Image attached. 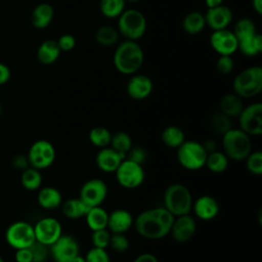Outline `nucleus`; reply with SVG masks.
I'll return each mask as SVG.
<instances>
[{
    "label": "nucleus",
    "mask_w": 262,
    "mask_h": 262,
    "mask_svg": "<svg viewBox=\"0 0 262 262\" xmlns=\"http://www.w3.org/2000/svg\"><path fill=\"white\" fill-rule=\"evenodd\" d=\"M228 162L229 159L223 151L214 150L211 152H208L205 166L208 168L209 171L213 173H222L228 168Z\"/></svg>",
    "instance_id": "nucleus-32"
},
{
    "label": "nucleus",
    "mask_w": 262,
    "mask_h": 262,
    "mask_svg": "<svg viewBox=\"0 0 262 262\" xmlns=\"http://www.w3.org/2000/svg\"><path fill=\"white\" fill-rule=\"evenodd\" d=\"M161 138L166 146L171 148H177L185 140V135L180 127L170 125L163 130Z\"/></svg>",
    "instance_id": "nucleus-30"
},
{
    "label": "nucleus",
    "mask_w": 262,
    "mask_h": 262,
    "mask_svg": "<svg viewBox=\"0 0 262 262\" xmlns=\"http://www.w3.org/2000/svg\"><path fill=\"white\" fill-rule=\"evenodd\" d=\"M126 2H130V3H136V2H139L140 0H125Z\"/></svg>",
    "instance_id": "nucleus-55"
},
{
    "label": "nucleus",
    "mask_w": 262,
    "mask_h": 262,
    "mask_svg": "<svg viewBox=\"0 0 262 262\" xmlns=\"http://www.w3.org/2000/svg\"><path fill=\"white\" fill-rule=\"evenodd\" d=\"M176 149L177 161L184 169L195 171L205 167L208 152L203 143L195 140H184Z\"/></svg>",
    "instance_id": "nucleus-7"
},
{
    "label": "nucleus",
    "mask_w": 262,
    "mask_h": 262,
    "mask_svg": "<svg viewBox=\"0 0 262 262\" xmlns=\"http://www.w3.org/2000/svg\"><path fill=\"white\" fill-rule=\"evenodd\" d=\"M11 164H12V166L15 169L21 170V171L25 170L26 168L30 167L28 158H27V156H24V155H16V156H14L12 161H11Z\"/></svg>",
    "instance_id": "nucleus-48"
},
{
    "label": "nucleus",
    "mask_w": 262,
    "mask_h": 262,
    "mask_svg": "<svg viewBox=\"0 0 262 262\" xmlns=\"http://www.w3.org/2000/svg\"><path fill=\"white\" fill-rule=\"evenodd\" d=\"M85 221L91 231L107 228L108 213L101 206L91 207L85 215Z\"/></svg>",
    "instance_id": "nucleus-25"
},
{
    "label": "nucleus",
    "mask_w": 262,
    "mask_h": 262,
    "mask_svg": "<svg viewBox=\"0 0 262 262\" xmlns=\"http://www.w3.org/2000/svg\"><path fill=\"white\" fill-rule=\"evenodd\" d=\"M164 208L174 217L189 214L192 207V195L187 186L182 183L170 184L164 192Z\"/></svg>",
    "instance_id": "nucleus-4"
},
{
    "label": "nucleus",
    "mask_w": 262,
    "mask_h": 262,
    "mask_svg": "<svg viewBox=\"0 0 262 262\" xmlns=\"http://www.w3.org/2000/svg\"><path fill=\"white\" fill-rule=\"evenodd\" d=\"M115 175L119 185L126 189L139 187L145 179V172L142 165L129 159H124L122 161L115 171Z\"/></svg>",
    "instance_id": "nucleus-8"
},
{
    "label": "nucleus",
    "mask_w": 262,
    "mask_h": 262,
    "mask_svg": "<svg viewBox=\"0 0 262 262\" xmlns=\"http://www.w3.org/2000/svg\"><path fill=\"white\" fill-rule=\"evenodd\" d=\"M206 27L205 16L200 11H191L187 13L182 20V28L188 35H198Z\"/></svg>",
    "instance_id": "nucleus-28"
},
{
    "label": "nucleus",
    "mask_w": 262,
    "mask_h": 262,
    "mask_svg": "<svg viewBox=\"0 0 262 262\" xmlns=\"http://www.w3.org/2000/svg\"><path fill=\"white\" fill-rule=\"evenodd\" d=\"M5 239L15 250L29 248L36 241L34 226L26 221H15L7 227Z\"/></svg>",
    "instance_id": "nucleus-10"
},
{
    "label": "nucleus",
    "mask_w": 262,
    "mask_h": 262,
    "mask_svg": "<svg viewBox=\"0 0 262 262\" xmlns=\"http://www.w3.org/2000/svg\"><path fill=\"white\" fill-rule=\"evenodd\" d=\"M217 71L222 75H227L232 72L234 68V61L231 55H220L216 61Z\"/></svg>",
    "instance_id": "nucleus-44"
},
{
    "label": "nucleus",
    "mask_w": 262,
    "mask_h": 262,
    "mask_svg": "<svg viewBox=\"0 0 262 262\" xmlns=\"http://www.w3.org/2000/svg\"><path fill=\"white\" fill-rule=\"evenodd\" d=\"M209 41L219 55H231L237 50V39L233 32L227 29L213 31Z\"/></svg>",
    "instance_id": "nucleus-15"
},
{
    "label": "nucleus",
    "mask_w": 262,
    "mask_h": 262,
    "mask_svg": "<svg viewBox=\"0 0 262 262\" xmlns=\"http://www.w3.org/2000/svg\"><path fill=\"white\" fill-rule=\"evenodd\" d=\"M14 259L15 262H33V257L30 248H21L15 250Z\"/></svg>",
    "instance_id": "nucleus-47"
},
{
    "label": "nucleus",
    "mask_w": 262,
    "mask_h": 262,
    "mask_svg": "<svg viewBox=\"0 0 262 262\" xmlns=\"http://www.w3.org/2000/svg\"><path fill=\"white\" fill-rule=\"evenodd\" d=\"M205 4L208 8H212V7H216L218 5H221L223 0H204Z\"/></svg>",
    "instance_id": "nucleus-53"
},
{
    "label": "nucleus",
    "mask_w": 262,
    "mask_h": 262,
    "mask_svg": "<svg viewBox=\"0 0 262 262\" xmlns=\"http://www.w3.org/2000/svg\"><path fill=\"white\" fill-rule=\"evenodd\" d=\"M111 232L107 228L104 229H99V230H94L91 233V242L92 246L96 248H101V249H106L110 245V239H111Z\"/></svg>",
    "instance_id": "nucleus-40"
},
{
    "label": "nucleus",
    "mask_w": 262,
    "mask_h": 262,
    "mask_svg": "<svg viewBox=\"0 0 262 262\" xmlns=\"http://www.w3.org/2000/svg\"><path fill=\"white\" fill-rule=\"evenodd\" d=\"M86 262H111L110 255L105 249L92 247L84 256Z\"/></svg>",
    "instance_id": "nucleus-43"
},
{
    "label": "nucleus",
    "mask_w": 262,
    "mask_h": 262,
    "mask_svg": "<svg viewBox=\"0 0 262 262\" xmlns=\"http://www.w3.org/2000/svg\"><path fill=\"white\" fill-rule=\"evenodd\" d=\"M206 26L211 28L213 31L227 29L228 25L231 23L233 14L228 6L223 4L216 7L208 8L204 14Z\"/></svg>",
    "instance_id": "nucleus-18"
},
{
    "label": "nucleus",
    "mask_w": 262,
    "mask_h": 262,
    "mask_svg": "<svg viewBox=\"0 0 262 262\" xmlns=\"http://www.w3.org/2000/svg\"><path fill=\"white\" fill-rule=\"evenodd\" d=\"M132 214L126 209H116L108 213L107 229L111 233H125L133 225Z\"/></svg>",
    "instance_id": "nucleus-21"
},
{
    "label": "nucleus",
    "mask_w": 262,
    "mask_h": 262,
    "mask_svg": "<svg viewBox=\"0 0 262 262\" xmlns=\"http://www.w3.org/2000/svg\"><path fill=\"white\" fill-rule=\"evenodd\" d=\"M56 41L61 51H71L76 46V38L71 34H63Z\"/></svg>",
    "instance_id": "nucleus-46"
},
{
    "label": "nucleus",
    "mask_w": 262,
    "mask_h": 262,
    "mask_svg": "<svg viewBox=\"0 0 262 262\" xmlns=\"http://www.w3.org/2000/svg\"><path fill=\"white\" fill-rule=\"evenodd\" d=\"M119 36L120 34L116 28L108 25H103L96 30L94 38L99 45L110 47L118 43Z\"/></svg>",
    "instance_id": "nucleus-31"
},
{
    "label": "nucleus",
    "mask_w": 262,
    "mask_h": 262,
    "mask_svg": "<svg viewBox=\"0 0 262 262\" xmlns=\"http://www.w3.org/2000/svg\"><path fill=\"white\" fill-rule=\"evenodd\" d=\"M210 126L215 133L223 135L226 131H228L231 128V121L229 117L219 112L214 114L213 117L211 118Z\"/></svg>",
    "instance_id": "nucleus-38"
},
{
    "label": "nucleus",
    "mask_w": 262,
    "mask_h": 262,
    "mask_svg": "<svg viewBox=\"0 0 262 262\" xmlns=\"http://www.w3.org/2000/svg\"><path fill=\"white\" fill-rule=\"evenodd\" d=\"M195 230L196 223L194 218L189 214H185L174 218L169 234L177 243H186L194 235Z\"/></svg>",
    "instance_id": "nucleus-16"
},
{
    "label": "nucleus",
    "mask_w": 262,
    "mask_h": 262,
    "mask_svg": "<svg viewBox=\"0 0 262 262\" xmlns=\"http://www.w3.org/2000/svg\"><path fill=\"white\" fill-rule=\"evenodd\" d=\"M247 170L255 176L262 174V152L261 150L251 151L245 159Z\"/></svg>",
    "instance_id": "nucleus-39"
},
{
    "label": "nucleus",
    "mask_w": 262,
    "mask_h": 262,
    "mask_svg": "<svg viewBox=\"0 0 262 262\" xmlns=\"http://www.w3.org/2000/svg\"><path fill=\"white\" fill-rule=\"evenodd\" d=\"M88 138L92 145H94L98 148H103V147L110 146L111 139H112V133L105 127L96 126V127H93L89 131Z\"/></svg>",
    "instance_id": "nucleus-35"
},
{
    "label": "nucleus",
    "mask_w": 262,
    "mask_h": 262,
    "mask_svg": "<svg viewBox=\"0 0 262 262\" xmlns=\"http://www.w3.org/2000/svg\"><path fill=\"white\" fill-rule=\"evenodd\" d=\"M191 210H193L194 215L199 219L210 221L218 215L220 208L215 198L209 194H204L192 202Z\"/></svg>",
    "instance_id": "nucleus-19"
},
{
    "label": "nucleus",
    "mask_w": 262,
    "mask_h": 262,
    "mask_svg": "<svg viewBox=\"0 0 262 262\" xmlns=\"http://www.w3.org/2000/svg\"><path fill=\"white\" fill-rule=\"evenodd\" d=\"M110 146L118 152L126 156L132 147V138L127 132L118 131L115 134H112Z\"/></svg>",
    "instance_id": "nucleus-36"
},
{
    "label": "nucleus",
    "mask_w": 262,
    "mask_h": 262,
    "mask_svg": "<svg viewBox=\"0 0 262 262\" xmlns=\"http://www.w3.org/2000/svg\"><path fill=\"white\" fill-rule=\"evenodd\" d=\"M144 53L141 46L132 40H125L115 49L113 62L116 70L123 75H134L142 67Z\"/></svg>",
    "instance_id": "nucleus-2"
},
{
    "label": "nucleus",
    "mask_w": 262,
    "mask_h": 262,
    "mask_svg": "<svg viewBox=\"0 0 262 262\" xmlns=\"http://www.w3.org/2000/svg\"><path fill=\"white\" fill-rule=\"evenodd\" d=\"M133 262H159L157 256H155L151 253H142L138 255Z\"/></svg>",
    "instance_id": "nucleus-50"
},
{
    "label": "nucleus",
    "mask_w": 262,
    "mask_h": 262,
    "mask_svg": "<svg viewBox=\"0 0 262 262\" xmlns=\"http://www.w3.org/2000/svg\"><path fill=\"white\" fill-rule=\"evenodd\" d=\"M108 247L117 253H124L129 249L130 243L124 233H112Z\"/></svg>",
    "instance_id": "nucleus-41"
},
{
    "label": "nucleus",
    "mask_w": 262,
    "mask_h": 262,
    "mask_svg": "<svg viewBox=\"0 0 262 262\" xmlns=\"http://www.w3.org/2000/svg\"><path fill=\"white\" fill-rule=\"evenodd\" d=\"M0 262H5V261H4V259L2 258V256H0Z\"/></svg>",
    "instance_id": "nucleus-56"
},
{
    "label": "nucleus",
    "mask_w": 262,
    "mask_h": 262,
    "mask_svg": "<svg viewBox=\"0 0 262 262\" xmlns=\"http://www.w3.org/2000/svg\"><path fill=\"white\" fill-rule=\"evenodd\" d=\"M237 49L246 56H255L262 52V36L259 33L237 41Z\"/></svg>",
    "instance_id": "nucleus-29"
},
{
    "label": "nucleus",
    "mask_w": 262,
    "mask_h": 262,
    "mask_svg": "<svg viewBox=\"0 0 262 262\" xmlns=\"http://www.w3.org/2000/svg\"><path fill=\"white\" fill-rule=\"evenodd\" d=\"M10 79V70L9 68L0 62V85L5 84Z\"/></svg>",
    "instance_id": "nucleus-49"
},
{
    "label": "nucleus",
    "mask_w": 262,
    "mask_h": 262,
    "mask_svg": "<svg viewBox=\"0 0 262 262\" xmlns=\"http://www.w3.org/2000/svg\"><path fill=\"white\" fill-rule=\"evenodd\" d=\"M252 7L258 14H262V0H252Z\"/></svg>",
    "instance_id": "nucleus-52"
},
{
    "label": "nucleus",
    "mask_w": 262,
    "mask_h": 262,
    "mask_svg": "<svg viewBox=\"0 0 262 262\" xmlns=\"http://www.w3.org/2000/svg\"><path fill=\"white\" fill-rule=\"evenodd\" d=\"M174 216L164 207L152 208L139 213L133 225L139 235L147 239H160L170 233Z\"/></svg>",
    "instance_id": "nucleus-1"
},
{
    "label": "nucleus",
    "mask_w": 262,
    "mask_h": 262,
    "mask_svg": "<svg viewBox=\"0 0 262 262\" xmlns=\"http://www.w3.org/2000/svg\"><path fill=\"white\" fill-rule=\"evenodd\" d=\"M27 158L31 167L43 170L49 168L54 163L56 150L50 141L39 139L32 143L28 150Z\"/></svg>",
    "instance_id": "nucleus-9"
},
{
    "label": "nucleus",
    "mask_w": 262,
    "mask_h": 262,
    "mask_svg": "<svg viewBox=\"0 0 262 262\" xmlns=\"http://www.w3.org/2000/svg\"><path fill=\"white\" fill-rule=\"evenodd\" d=\"M29 248L32 253L33 262H45L47 260L49 255L48 246L35 241Z\"/></svg>",
    "instance_id": "nucleus-42"
},
{
    "label": "nucleus",
    "mask_w": 262,
    "mask_h": 262,
    "mask_svg": "<svg viewBox=\"0 0 262 262\" xmlns=\"http://www.w3.org/2000/svg\"><path fill=\"white\" fill-rule=\"evenodd\" d=\"M61 213L69 219H80L85 217L90 207L87 206L81 199H69L61 203Z\"/></svg>",
    "instance_id": "nucleus-27"
},
{
    "label": "nucleus",
    "mask_w": 262,
    "mask_h": 262,
    "mask_svg": "<svg viewBox=\"0 0 262 262\" xmlns=\"http://www.w3.org/2000/svg\"><path fill=\"white\" fill-rule=\"evenodd\" d=\"M20 183L27 190L39 189L42 184V175L40 170L31 166L23 170L20 175Z\"/></svg>",
    "instance_id": "nucleus-33"
},
{
    "label": "nucleus",
    "mask_w": 262,
    "mask_h": 262,
    "mask_svg": "<svg viewBox=\"0 0 262 262\" xmlns=\"http://www.w3.org/2000/svg\"><path fill=\"white\" fill-rule=\"evenodd\" d=\"M203 145H204V147H205L207 152H211V151L216 150V142L214 140H212V139L207 140L206 142L203 143Z\"/></svg>",
    "instance_id": "nucleus-51"
},
{
    "label": "nucleus",
    "mask_w": 262,
    "mask_h": 262,
    "mask_svg": "<svg viewBox=\"0 0 262 262\" xmlns=\"http://www.w3.org/2000/svg\"><path fill=\"white\" fill-rule=\"evenodd\" d=\"M37 202L41 208L45 210H53L60 207L62 195L56 187L44 186L38 191Z\"/></svg>",
    "instance_id": "nucleus-22"
},
{
    "label": "nucleus",
    "mask_w": 262,
    "mask_h": 262,
    "mask_svg": "<svg viewBox=\"0 0 262 262\" xmlns=\"http://www.w3.org/2000/svg\"><path fill=\"white\" fill-rule=\"evenodd\" d=\"M49 254L55 262H72L80 254V246L74 236L61 234L49 247Z\"/></svg>",
    "instance_id": "nucleus-12"
},
{
    "label": "nucleus",
    "mask_w": 262,
    "mask_h": 262,
    "mask_svg": "<svg viewBox=\"0 0 262 262\" xmlns=\"http://www.w3.org/2000/svg\"><path fill=\"white\" fill-rule=\"evenodd\" d=\"M72 262H86V260H85V257H84V256H81V255L79 254L78 256H76V257L72 260Z\"/></svg>",
    "instance_id": "nucleus-54"
},
{
    "label": "nucleus",
    "mask_w": 262,
    "mask_h": 262,
    "mask_svg": "<svg viewBox=\"0 0 262 262\" xmlns=\"http://www.w3.org/2000/svg\"><path fill=\"white\" fill-rule=\"evenodd\" d=\"M152 88L154 84L149 77L136 73L131 75L126 86V91L132 99L142 100L150 95Z\"/></svg>",
    "instance_id": "nucleus-17"
},
{
    "label": "nucleus",
    "mask_w": 262,
    "mask_h": 262,
    "mask_svg": "<svg viewBox=\"0 0 262 262\" xmlns=\"http://www.w3.org/2000/svg\"><path fill=\"white\" fill-rule=\"evenodd\" d=\"M118 32L126 40L136 41L146 31V18L137 9H125L118 17Z\"/></svg>",
    "instance_id": "nucleus-6"
},
{
    "label": "nucleus",
    "mask_w": 262,
    "mask_h": 262,
    "mask_svg": "<svg viewBox=\"0 0 262 262\" xmlns=\"http://www.w3.org/2000/svg\"><path fill=\"white\" fill-rule=\"evenodd\" d=\"M1 114H2V107H1V105H0V116H1Z\"/></svg>",
    "instance_id": "nucleus-57"
},
{
    "label": "nucleus",
    "mask_w": 262,
    "mask_h": 262,
    "mask_svg": "<svg viewBox=\"0 0 262 262\" xmlns=\"http://www.w3.org/2000/svg\"><path fill=\"white\" fill-rule=\"evenodd\" d=\"M223 152L229 160L242 162L252 151L250 135L239 128H230L222 135Z\"/></svg>",
    "instance_id": "nucleus-3"
},
{
    "label": "nucleus",
    "mask_w": 262,
    "mask_h": 262,
    "mask_svg": "<svg viewBox=\"0 0 262 262\" xmlns=\"http://www.w3.org/2000/svg\"><path fill=\"white\" fill-rule=\"evenodd\" d=\"M147 158V154H146V150L142 147H131V149L127 152L126 155V159H129L135 163H138L140 165H142L145 160Z\"/></svg>",
    "instance_id": "nucleus-45"
},
{
    "label": "nucleus",
    "mask_w": 262,
    "mask_h": 262,
    "mask_svg": "<svg viewBox=\"0 0 262 262\" xmlns=\"http://www.w3.org/2000/svg\"><path fill=\"white\" fill-rule=\"evenodd\" d=\"M107 185L102 179L91 178L82 184L78 198L91 208L101 206L107 196Z\"/></svg>",
    "instance_id": "nucleus-13"
},
{
    "label": "nucleus",
    "mask_w": 262,
    "mask_h": 262,
    "mask_svg": "<svg viewBox=\"0 0 262 262\" xmlns=\"http://www.w3.org/2000/svg\"><path fill=\"white\" fill-rule=\"evenodd\" d=\"M33 226L36 241L48 247H50L62 234L60 222L53 217L41 218Z\"/></svg>",
    "instance_id": "nucleus-14"
},
{
    "label": "nucleus",
    "mask_w": 262,
    "mask_h": 262,
    "mask_svg": "<svg viewBox=\"0 0 262 262\" xmlns=\"http://www.w3.org/2000/svg\"><path fill=\"white\" fill-rule=\"evenodd\" d=\"M233 93L242 98H251L262 90V69L259 66L249 67L239 72L232 82Z\"/></svg>",
    "instance_id": "nucleus-5"
},
{
    "label": "nucleus",
    "mask_w": 262,
    "mask_h": 262,
    "mask_svg": "<svg viewBox=\"0 0 262 262\" xmlns=\"http://www.w3.org/2000/svg\"><path fill=\"white\" fill-rule=\"evenodd\" d=\"M60 48L56 40L48 39L43 41L37 49V58L43 64H51L57 60L60 55Z\"/></svg>",
    "instance_id": "nucleus-23"
},
{
    "label": "nucleus",
    "mask_w": 262,
    "mask_h": 262,
    "mask_svg": "<svg viewBox=\"0 0 262 262\" xmlns=\"http://www.w3.org/2000/svg\"><path fill=\"white\" fill-rule=\"evenodd\" d=\"M53 15L54 10L49 3H40L33 9L31 15L32 25L36 29H45L52 21Z\"/></svg>",
    "instance_id": "nucleus-24"
},
{
    "label": "nucleus",
    "mask_w": 262,
    "mask_h": 262,
    "mask_svg": "<svg viewBox=\"0 0 262 262\" xmlns=\"http://www.w3.org/2000/svg\"><path fill=\"white\" fill-rule=\"evenodd\" d=\"M238 117L239 129L248 135L259 136L262 133V104L251 103L244 106Z\"/></svg>",
    "instance_id": "nucleus-11"
},
{
    "label": "nucleus",
    "mask_w": 262,
    "mask_h": 262,
    "mask_svg": "<svg viewBox=\"0 0 262 262\" xmlns=\"http://www.w3.org/2000/svg\"><path fill=\"white\" fill-rule=\"evenodd\" d=\"M126 159V156L118 152L111 146L99 148L96 154L95 163L99 170L104 173H115L122 161Z\"/></svg>",
    "instance_id": "nucleus-20"
},
{
    "label": "nucleus",
    "mask_w": 262,
    "mask_h": 262,
    "mask_svg": "<svg viewBox=\"0 0 262 262\" xmlns=\"http://www.w3.org/2000/svg\"><path fill=\"white\" fill-rule=\"evenodd\" d=\"M125 0H99L100 13L106 18H118L125 10Z\"/></svg>",
    "instance_id": "nucleus-34"
},
{
    "label": "nucleus",
    "mask_w": 262,
    "mask_h": 262,
    "mask_svg": "<svg viewBox=\"0 0 262 262\" xmlns=\"http://www.w3.org/2000/svg\"><path fill=\"white\" fill-rule=\"evenodd\" d=\"M233 34L236 37L237 41L251 37L257 33V29L255 23L250 18H241L236 21L233 28Z\"/></svg>",
    "instance_id": "nucleus-37"
},
{
    "label": "nucleus",
    "mask_w": 262,
    "mask_h": 262,
    "mask_svg": "<svg viewBox=\"0 0 262 262\" xmlns=\"http://www.w3.org/2000/svg\"><path fill=\"white\" fill-rule=\"evenodd\" d=\"M220 112L229 118L237 117L244 108L243 98L235 93H227L220 99Z\"/></svg>",
    "instance_id": "nucleus-26"
}]
</instances>
